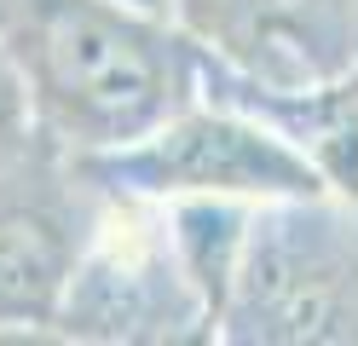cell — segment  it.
Listing matches in <instances>:
<instances>
[{"label": "cell", "instance_id": "3957f363", "mask_svg": "<svg viewBox=\"0 0 358 346\" xmlns=\"http://www.w3.org/2000/svg\"><path fill=\"white\" fill-rule=\"evenodd\" d=\"M76 168L104 191H133V196H156V202L226 196V202L266 208V202L335 196L306 150H295L255 110L214 99V92H196L191 104H179L168 122H156L133 145L76 156Z\"/></svg>", "mask_w": 358, "mask_h": 346}, {"label": "cell", "instance_id": "6da1fadb", "mask_svg": "<svg viewBox=\"0 0 358 346\" xmlns=\"http://www.w3.org/2000/svg\"><path fill=\"white\" fill-rule=\"evenodd\" d=\"M0 46L58 156L133 145L203 92V46L127 0H0Z\"/></svg>", "mask_w": 358, "mask_h": 346}, {"label": "cell", "instance_id": "8992f818", "mask_svg": "<svg viewBox=\"0 0 358 346\" xmlns=\"http://www.w3.org/2000/svg\"><path fill=\"white\" fill-rule=\"evenodd\" d=\"M173 219V243L179 260H185L196 294L208 306V323L220 329V312H226V294L237 283L243 248H249V225H255V202H226V196H179L168 202Z\"/></svg>", "mask_w": 358, "mask_h": 346}, {"label": "cell", "instance_id": "ba28073f", "mask_svg": "<svg viewBox=\"0 0 358 346\" xmlns=\"http://www.w3.org/2000/svg\"><path fill=\"white\" fill-rule=\"evenodd\" d=\"M341 17H347V35H358V0H341Z\"/></svg>", "mask_w": 358, "mask_h": 346}, {"label": "cell", "instance_id": "30bf717a", "mask_svg": "<svg viewBox=\"0 0 358 346\" xmlns=\"http://www.w3.org/2000/svg\"><path fill=\"white\" fill-rule=\"evenodd\" d=\"M347 75H352V81H358V58H352V69H347Z\"/></svg>", "mask_w": 358, "mask_h": 346}, {"label": "cell", "instance_id": "9c48e42d", "mask_svg": "<svg viewBox=\"0 0 358 346\" xmlns=\"http://www.w3.org/2000/svg\"><path fill=\"white\" fill-rule=\"evenodd\" d=\"M127 6H139V12H162V17H168V0H127Z\"/></svg>", "mask_w": 358, "mask_h": 346}, {"label": "cell", "instance_id": "52a82bcc", "mask_svg": "<svg viewBox=\"0 0 358 346\" xmlns=\"http://www.w3.org/2000/svg\"><path fill=\"white\" fill-rule=\"evenodd\" d=\"M35 138V110H29V87L24 75H17V64L12 52L0 46V161L17 156Z\"/></svg>", "mask_w": 358, "mask_h": 346}, {"label": "cell", "instance_id": "7a4b0ae2", "mask_svg": "<svg viewBox=\"0 0 358 346\" xmlns=\"http://www.w3.org/2000/svg\"><path fill=\"white\" fill-rule=\"evenodd\" d=\"M52 335L104 346L214 340L208 306L179 260L168 202L93 185V219H87L76 271L64 283Z\"/></svg>", "mask_w": 358, "mask_h": 346}, {"label": "cell", "instance_id": "277c9868", "mask_svg": "<svg viewBox=\"0 0 358 346\" xmlns=\"http://www.w3.org/2000/svg\"><path fill=\"white\" fill-rule=\"evenodd\" d=\"M358 335V208L341 196L255 208L249 248L214 340H352Z\"/></svg>", "mask_w": 358, "mask_h": 346}, {"label": "cell", "instance_id": "5b68a950", "mask_svg": "<svg viewBox=\"0 0 358 346\" xmlns=\"http://www.w3.org/2000/svg\"><path fill=\"white\" fill-rule=\"evenodd\" d=\"M93 219V179L0 161V335H52Z\"/></svg>", "mask_w": 358, "mask_h": 346}]
</instances>
